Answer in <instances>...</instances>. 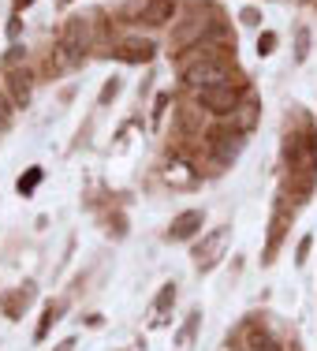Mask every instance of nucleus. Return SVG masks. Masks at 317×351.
Listing matches in <instances>:
<instances>
[{"label": "nucleus", "mask_w": 317, "mask_h": 351, "mask_svg": "<svg viewBox=\"0 0 317 351\" xmlns=\"http://www.w3.org/2000/svg\"><path fill=\"white\" fill-rule=\"evenodd\" d=\"M198 60L187 64L183 68V82L194 90H210V86H224V82H231V64L224 60L220 53H213V49H194Z\"/></svg>", "instance_id": "nucleus-1"}, {"label": "nucleus", "mask_w": 317, "mask_h": 351, "mask_svg": "<svg viewBox=\"0 0 317 351\" xmlns=\"http://www.w3.org/2000/svg\"><path fill=\"white\" fill-rule=\"evenodd\" d=\"M228 236H231V228H228V224H220V228H213L210 236L194 247V265H198V269H213V265L220 262L224 247H228Z\"/></svg>", "instance_id": "nucleus-2"}, {"label": "nucleus", "mask_w": 317, "mask_h": 351, "mask_svg": "<svg viewBox=\"0 0 317 351\" xmlns=\"http://www.w3.org/2000/svg\"><path fill=\"white\" fill-rule=\"evenodd\" d=\"M210 149H213V157L220 165L236 161L239 149H243V131H236V128H216V131H210Z\"/></svg>", "instance_id": "nucleus-3"}, {"label": "nucleus", "mask_w": 317, "mask_h": 351, "mask_svg": "<svg viewBox=\"0 0 317 351\" xmlns=\"http://www.w3.org/2000/svg\"><path fill=\"white\" fill-rule=\"evenodd\" d=\"M198 105L210 108V112H236L239 108V90L231 86V82H224V86H210V90H198Z\"/></svg>", "instance_id": "nucleus-4"}, {"label": "nucleus", "mask_w": 317, "mask_h": 351, "mask_svg": "<svg viewBox=\"0 0 317 351\" xmlns=\"http://www.w3.org/2000/svg\"><path fill=\"white\" fill-rule=\"evenodd\" d=\"M202 224H205V213L202 210H187V213H179L176 221H172L168 236L172 239H190L194 232H202Z\"/></svg>", "instance_id": "nucleus-5"}, {"label": "nucleus", "mask_w": 317, "mask_h": 351, "mask_svg": "<svg viewBox=\"0 0 317 351\" xmlns=\"http://www.w3.org/2000/svg\"><path fill=\"white\" fill-rule=\"evenodd\" d=\"M8 71V94L12 105H27L30 101V71L27 68H4Z\"/></svg>", "instance_id": "nucleus-6"}, {"label": "nucleus", "mask_w": 317, "mask_h": 351, "mask_svg": "<svg viewBox=\"0 0 317 351\" xmlns=\"http://www.w3.org/2000/svg\"><path fill=\"white\" fill-rule=\"evenodd\" d=\"M64 45L71 49L75 56H86V41H90V30H86V19H68V27H64Z\"/></svg>", "instance_id": "nucleus-7"}, {"label": "nucleus", "mask_w": 317, "mask_h": 351, "mask_svg": "<svg viewBox=\"0 0 317 351\" xmlns=\"http://www.w3.org/2000/svg\"><path fill=\"white\" fill-rule=\"evenodd\" d=\"M172 12H176V0H146V4H142V23L164 27V23L172 19Z\"/></svg>", "instance_id": "nucleus-8"}, {"label": "nucleus", "mask_w": 317, "mask_h": 351, "mask_svg": "<svg viewBox=\"0 0 317 351\" xmlns=\"http://www.w3.org/2000/svg\"><path fill=\"white\" fill-rule=\"evenodd\" d=\"M116 56H120V60H127V64H146L149 56H153V41H146V38H127Z\"/></svg>", "instance_id": "nucleus-9"}, {"label": "nucleus", "mask_w": 317, "mask_h": 351, "mask_svg": "<svg viewBox=\"0 0 317 351\" xmlns=\"http://www.w3.org/2000/svg\"><path fill=\"white\" fill-rule=\"evenodd\" d=\"M75 64H82V56H75L71 49L60 41V45L53 49V56H49V64H45V68H49V75H64V71H71Z\"/></svg>", "instance_id": "nucleus-10"}, {"label": "nucleus", "mask_w": 317, "mask_h": 351, "mask_svg": "<svg viewBox=\"0 0 317 351\" xmlns=\"http://www.w3.org/2000/svg\"><path fill=\"white\" fill-rule=\"evenodd\" d=\"M246 348H250V351H283L277 340H272V332L262 329V325H254V329L246 332Z\"/></svg>", "instance_id": "nucleus-11"}, {"label": "nucleus", "mask_w": 317, "mask_h": 351, "mask_svg": "<svg viewBox=\"0 0 317 351\" xmlns=\"http://www.w3.org/2000/svg\"><path fill=\"white\" fill-rule=\"evenodd\" d=\"M254 123H257V108L250 105V101H246V105H239L236 112H231V128H236V131H243V135H246L250 128H254Z\"/></svg>", "instance_id": "nucleus-12"}, {"label": "nucleus", "mask_w": 317, "mask_h": 351, "mask_svg": "<svg viewBox=\"0 0 317 351\" xmlns=\"http://www.w3.org/2000/svg\"><path fill=\"white\" fill-rule=\"evenodd\" d=\"M56 314H60V306H49V311L41 314V325H38V332H34L38 340H45V332H49V325L56 322Z\"/></svg>", "instance_id": "nucleus-13"}, {"label": "nucleus", "mask_w": 317, "mask_h": 351, "mask_svg": "<svg viewBox=\"0 0 317 351\" xmlns=\"http://www.w3.org/2000/svg\"><path fill=\"white\" fill-rule=\"evenodd\" d=\"M272 45H277V34H262V38H257V53H262V56H269Z\"/></svg>", "instance_id": "nucleus-14"}, {"label": "nucleus", "mask_w": 317, "mask_h": 351, "mask_svg": "<svg viewBox=\"0 0 317 351\" xmlns=\"http://www.w3.org/2000/svg\"><path fill=\"white\" fill-rule=\"evenodd\" d=\"M306 49H310V34L306 27H299V60H306Z\"/></svg>", "instance_id": "nucleus-15"}, {"label": "nucleus", "mask_w": 317, "mask_h": 351, "mask_svg": "<svg viewBox=\"0 0 317 351\" xmlns=\"http://www.w3.org/2000/svg\"><path fill=\"white\" fill-rule=\"evenodd\" d=\"M41 180V169H30L27 180H19V191H34V183Z\"/></svg>", "instance_id": "nucleus-16"}, {"label": "nucleus", "mask_w": 317, "mask_h": 351, "mask_svg": "<svg viewBox=\"0 0 317 351\" xmlns=\"http://www.w3.org/2000/svg\"><path fill=\"white\" fill-rule=\"evenodd\" d=\"M116 94H120V82H116V79H108V86L101 90V101H112Z\"/></svg>", "instance_id": "nucleus-17"}, {"label": "nucleus", "mask_w": 317, "mask_h": 351, "mask_svg": "<svg viewBox=\"0 0 317 351\" xmlns=\"http://www.w3.org/2000/svg\"><path fill=\"white\" fill-rule=\"evenodd\" d=\"M306 254H310V239H303V243H299V262H306Z\"/></svg>", "instance_id": "nucleus-18"}, {"label": "nucleus", "mask_w": 317, "mask_h": 351, "mask_svg": "<svg viewBox=\"0 0 317 351\" xmlns=\"http://www.w3.org/2000/svg\"><path fill=\"white\" fill-rule=\"evenodd\" d=\"M0 128H8V105L0 101Z\"/></svg>", "instance_id": "nucleus-19"}, {"label": "nucleus", "mask_w": 317, "mask_h": 351, "mask_svg": "<svg viewBox=\"0 0 317 351\" xmlns=\"http://www.w3.org/2000/svg\"><path fill=\"white\" fill-rule=\"evenodd\" d=\"M71 348H75V340H64V344L56 348V351H71Z\"/></svg>", "instance_id": "nucleus-20"}]
</instances>
